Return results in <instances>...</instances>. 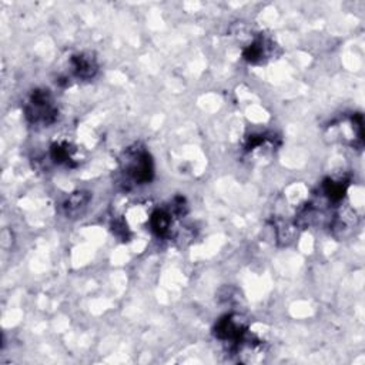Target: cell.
<instances>
[{"mask_svg": "<svg viewBox=\"0 0 365 365\" xmlns=\"http://www.w3.org/2000/svg\"><path fill=\"white\" fill-rule=\"evenodd\" d=\"M121 163V173L127 181H131L135 185L147 184L153 180L154 175V165L150 153L135 144L127 148L120 160Z\"/></svg>", "mask_w": 365, "mask_h": 365, "instance_id": "cell-1", "label": "cell"}, {"mask_svg": "<svg viewBox=\"0 0 365 365\" xmlns=\"http://www.w3.org/2000/svg\"><path fill=\"white\" fill-rule=\"evenodd\" d=\"M24 115L30 124L47 127L58 117V108L47 88H36L24 104Z\"/></svg>", "mask_w": 365, "mask_h": 365, "instance_id": "cell-2", "label": "cell"}, {"mask_svg": "<svg viewBox=\"0 0 365 365\" xmlns=\"http://www.w3.org/2000/svg\"><path fill=\"white\" fill-rule=\"evenodd\" d=\"M247 319L240 314H227L221 317L214 327L215 338L224 344H230L231 349L247 335Z\"/></svg>", "mask_w": 365, "mask_h": 365, "instance_id": "cell-3", "label": "cell"}, {"mask_svg": "<svg viewBox=\"0 0 365 365\" xmlns=\"http://www.w3.org/2000/svg\"><path fill=\"white\" fill-rule=\"evenodd\" d=\"M277 44L271 37L257 36L242 48V57L250 64H262L275 56Z\"/></svg>", "mask_w": 365, "mask_h": 365, "instance_id": "cell-4", "label": "cell"}, {"mask_svg": "<svg viewBox=\"0 0 365 365\" xmlns=\"http://www.w3.org/2000/svg\"><path fill=\"white\" fill-rule=\"evenodd\" d=\"M71 74L78 80H91L98 70L97 58L90 51H80L70 57Z\"/></svg>", "mask_w": 365, "mask_h": 365, "instance_id": "cell-5", "label": "cell"}, {"mask_svg": "<svg viewBox=\"0 0 365 365\" xmlns=\"http://www.w3.org/2000/svg\"><path fill=\"white\" fill-rule=\"evenodd\" d=\"M174 215H177L173 208H157L150 214L148 224L151 231L158 238H168L171 235V230L174 225Z\"/></svg>", "mask_w": 365, "mask_h": 365, "instance_id": "cell-6", "label": "cell"}, {"mask_svg": "<svg viewBox=\"0 0 365 365\" xmlns=\"http://www.w3.org/2000/svg\"><path fill=\"white\" fill-rule=\"evenodd\" d=\"M90 200L91 194L88 191L77 190L64 198L61 202V211L67 218H77L86 211Z\"/></svg>", "mask_w": 365, "mask_h": 365, "instance_id": "cell-7", "label": "cell"}, {"mask_svg": "<svg viewBox=\"0 0 365 365\" xmlns=\"http://www.w3.org/2000/svg\"><path fill=\"white\" fill-rule=\"evenodd\" d=\"M50 158L53 160L54 164H58V165H66V167H70V168L77 165L76 150L67 141L54 143L50 147Z\"/></svg>", "mask_w": 365, "mask_h": 365, "instance_id": "cell-8", "label": "cell"}, {"mask_svg": "<svg viewBox=\"0 0 365 365\" xmlns=\"http://www.w3.org/2000/svg\"><path fill=\"white\" fill-rule=\"evenodd\" d=\"M348 191V180L344 178H327L321 185L322 195L334 204H338L344 200Z\"/></svg>", "mask_w": 365, "mask_h": 365, "instance_id": "cell-9", "label": "cell"}]
</instances>
